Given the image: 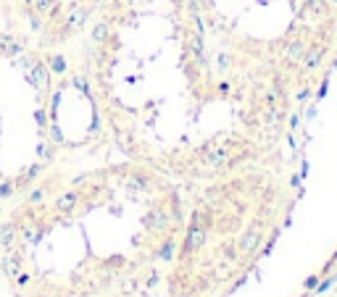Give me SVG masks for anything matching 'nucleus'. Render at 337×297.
I'll list each match as a JSON object with an SVG mask.
<instances>
[{
	"label": "nucleus",
	"mask_w": 337,
	"mask_h": 297,
	"mask_svg": "<svg viewBox=\"0 0 337 297\" xmlns=\"http://www.w3.org/2000/svg\"><path fill=\"white\" fill-rule=\"evenodd\" d=\"M332 3H334V6H337V0H332Z\"/></svg>",
	"instance_id": "0eeeda50"
},
{
	"label": "nucleus",
	"mask_w": 337,
	"mask_h": 297,
	"mask_svg": "<svg viewBox=\"0 0 337 297\" xmlns=\"http://www.w3.org/2000/svg\"><path fill=\"white\" fill-rule=\"evenodd\" d=\"M185 226V184L119 155L58 168L0 224L13 297H143L163 279Z\"/></svg>",
	"instance_id": "f03ea898"
},
{
	"label": "nucleus",
	"mask_w": 337,
	"mask_h": 297,
	"mask_svg": "<svg viewBox=\"0 0 337 297\" xmlns=\"http://www.w3.org/2000/svg\"><path fill=\"white\" fill-rule=\"evenodd\" d=\"M279 184L261 161L185 184V226L166 263V297H227L277 237Z\"/></svg>",
	"instance_id": "20e7f679"
},
{
	"label": "nucleus",
	"mask_w": 337,
	"mask_h": 297,
	"mask_svg": "<svg viewBox=\"0 0 337 297\" xmlns=\"http://www.w3.org/2000/svg\"><path fill=\"white\" fill-rule=\"evenodd\" d=\"M79 48L111 147L182 184L264 161L290 121L221 64L195 0H105Z\"/></svg>",
	"instance_id": "f257e3e1"
},
{
	"label": "nucleus",
	"mask_w": 337,
	"mask_h": 297,
	"mask_svg": "<svg viewBox=\"0 0 337 297\" xmlns=\"http://www.w3.org/2000/svg\"><path fill=\"white\" fill-rule=\"evenodd\" d=\"M105 0H0L8 26L42 48L79 45Z\"/></svg>",
	"instance_id": "423d86ee"
},
{
	"label": "nucleus",
	"mask_w": 337,
	"mask_h": 297,
	"mask_svg": "<svg viewBox=\"0 0 337 297\" xmlns=\"http://www.w3.org/2000/svg\"><path fill=\"white\" fill-rule=\"evenodd\" d=\"M227 69L295 103L327 64L337 32L332 0H195Z\"/></svg>",
	"instance_id": "39448f33"
},
{
	"label": "nucleus",
	"mask_w": 337,
	"mask_h": 297,
	"mask_svg": "<svg viewBox=\"0 0 337 297\" xmlns=\"http://www.w3.org/2000/svg\"><path fill=\"white\" fill-rule=\"evenodd\" d=\"M66 50L42 48L11 26L0 32L3 200H13L50 171L74 168L79 153L111 147L82 58L74 64Z\"/></svg>",
	"instance_id": "7ed1b4c3"
}]
</instances>
